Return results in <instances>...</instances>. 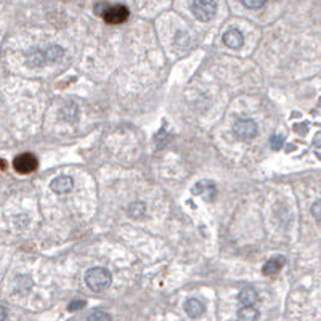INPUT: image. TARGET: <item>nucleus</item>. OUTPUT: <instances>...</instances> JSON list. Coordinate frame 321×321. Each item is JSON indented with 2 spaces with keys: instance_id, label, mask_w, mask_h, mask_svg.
I'll list each match as a JSON object with an SVG mask.
<instances>
[{
  "instance_id": "1",
  "label": "nucleus",
  "mask_w": 321,
  "mask_h": 321,
  "mask_svg": "<svg viewBox=\"0 0 321 321\" xmlns=\"http://www.w3.org/2000/svg\"><path fill=\"white\" fill-rule=\"evenodd\" d=\"M113 283V275L110 270L103 267H93L85 273V284L90 291L93 292H103L106 291Z\"/></svg>"
},
{
  "instance_id": "2",
  "label": "nucleus",
  "mask_w": 321,
  "mask_h": 321,
  "mask_svg": "<svg viewBox=\"0 0 321 321\" xmlns=\"http://www.w3.org/2000/svg\"><path fill=\"white\" fill-rule=\"evenodd\" d=\"M191 13L199 21H210L217 13L216 0H194L191 4Z\"/></svg>"
},
{
  "instance_id": "3",
  "label": "nucleus",
  "mask_w": 321,
  "mask_h": 321,
  "mask_svg": "<svg viewBox=\"0 0 321 321\" xmlns=\"http://www.w3.org/2000/svg\"><path fill=\"white\" fill-rule=\"evenodd\" d=\"M259 134V127L251 119H240L235 122L233 126V135L240 140V142H249V140L256 138Z\"/></svg>"
},
{
  "instance_id": "4",
  "label": "nucleus",
  "mask_w": 321,
  "mask_h": 321,
  "mask_svg": "<svg viewBox=\"0 0 321 321\" xmlns=\"http://www.w3.org/2000/svg\"><path fill=\"white\" fill-rule=\"evenodd\" d=\"M39 167V161L32 153H23L20 156H16L13 161V169L21 175L32 174Z\"/></svg>"
},
{
  "instance_id": "5",
  "label": "nucleus",
  "mask_w": 321,
  "mask_h": 321,
  "mask_svg": "<svg viewBox=\"0 0 321 321\" xmlns=\"http://www.w3.org/2000/svg\"><path fill=\"white\" fill-rule=\"evenodd\" d=\"M129 18V8L124 5H110L108 10L104 12L103 15V20L108 23V24H121L127 21Z\"/></svg>"
},
{
  "instance_id": "6",
  "label": "nucleus",
  "mask_w": 321,
  "mask_h": 321,
  "mask_svg": "<svg viewBox=\"0 0 321 321\" xmlns=\"http://www.w3.org/2000/svg\"><path fill=\"white\" fill-rule=\"evenodd\" d=\"M50 188H52V191L56 193V194H68V193L72 191L74 182H72V178L68 177V175H60L55 180H52Z\"/></svg>"
},
{
  "instance_id": "7",
  "label": "nucleus",
  "mask_w": 321,
  "mask_h": 321,
  "mask_svg": "<svg viewBox=\"0 0 321 321\" xmlns=\"http://www.w3.org/2000/svg\"><path fill=\"white\" fill-rule=\"evenodd\" d=\"M222 39H224V44H225L228 48H233V50H238V48H241L243 44H244V36H243L238 29H230V31H227Z\"/></svg>"
},
{
  "instance_id": "8",
  "label": "nucleus",
  "mask_w": 321,
  "mask_h": 321,
  "mask_svg": "<svg viewBox=\"0 0 321 321\" xmlns=\"http://www.w3.org/2000/svg\"><path fill=\"white\" fill-rule=\"evenodd\" d=\"M60 114L64 122H68V124H76L80 116V110H79L77 103H66L61 108Z\"/></svg>"
},
{
  "instance_id": "9",
  "label": "nucleus",
  "mask_w": 321,
  "mask_h": 321,
  "mask_svg": "<svg viewBox=\"0 0 321 321\" xmlns=\"http://www.w3.org/2000/svg\"><path fill=\"white\" fill-rule=\"evenodd\" d=\"M26 63L31 68H40L47 63L45 50H40V48H32L26 53Z\"/></svg>"
},
{
  "instance_id": "10",
  "label": "nucleus",
  "mask_w": 321,
  "mask_h": 321,
  "mask_svg": "<svg viewBox=\"0 0 321 321\" xmlns=\"http://www.w3.org/2000/svg\"><path fill=\"white\" fill-rule=\"evenodd\" d=\"M238 300H240V303L243 307L256 305L257 300H259V294H257L256 289H254V287L248 286V287H244V289H241L240 295H238Z\"/></svg>"
},
{
  "instance_id": "11",
  "label": "nucleus",
  "mask_w": 321,
  "mask_h": 321,
  "mask_svg": "<svg viewBox=\"0 0 321 321\" xmlns=\"http://www.w3.org/2000/svg\"><path fill=\"white\" fill-rule=\"evenodd\" d=\"M284 263H286V260H284V257H281V256H278V257H273V259L267 260L265 265H263V275H265V276H273V275H276L278 271L284 267Z\"/></svg>"
},
{
  "instance_id": "12",
  "label": "nucleus",
  "mask_w": 321,
  "mask_h": 321,
  "mask_svg": "<svg viewBox=\"0 0 321 321\" xmlns=\"http://www.w3.org/2000/svg\"><path fill=\"white\" fill-rule=\"evenodd\" d=\"M185 311L188 313V316L191 318H199L202 313H204V303L199 300V299H188L185 302Z\"/></svg>"
},
{
  "instance_id": "13",
  "label": "nucleus",
  "mask_w": 321,
  "mask_h": 321,
  "mask_svg": "<svg viewBox=\"0 0 321 321\" xmlns=\"http://www.w3.org/2000/svg\"><path fill=\"white\" fill-rule=\"evenodd\" d=\"M127 213L132 217V219H135V220H140V219H143L146 216V204L142 202V201H137V202H132L129 205V209H127Z\"/></svg>"
},
{
  "instance_id": "14",
  "label": "nucleus",
  "mask_w": 321,
  "mask_h": 321,
  "mask_svg": "<svg viewBox=\"0 0 321 321\" xmlns=\"http://www.w3.org/2000/svg\"><path fill=\"white\" fill-rule=\"evenodd\" d=\"M204 193H210L213 196L216 194V185H213L212 182H209V180H201V182H197L193 186V194L201 196Z\"/></svg>"
},
{
  "instance_id": "15",
  "label": "nucleus",
  "mask_w": 321,
  "mask_h": 321,
  "mask_svg": "<svg viewBox=\"0 0 321 321\" xmlns=\"http://www.w3.org/2000/svg\"><path fill=\"white\" fill-rule=\"evenodd\" d=\"M15 286H16V291H18L20 294H28L31 291V287H32V279L28 276V275H20V276H16L15 279Z\"/></svg>"
},
{
  "instance_id": "16",
  "label": "nucleus",
  "mask_w": 321,
  "mask_h": 321,
  "mask_svg": "<svg viewBox=\"0 0 321 321\" xmlns=\"http://www.w3.org/2000/svg\"><path fill=\"white\" fill-rule=\"evenodd\" d=\"M238 318H240L241 321H256V319L260 318V313H259V310L254 308V305L243 307L240 311H238Z\"/></svg>"
},
{
  "instance_id": "17",
  "label": "nucleus",
  "mask_w": 321,
  "mask_h": 321,
  "mask_svg": "<svg viewBox=\"0 0 321 321\" xmlns=\"http://www.w3.org/2000/svg\"><path fill=\"white\" fill-rule=\"evenodd\" d=\"M45 56H47V61H58L64 56V48L60 45H50L45 50Z\"/></svg>"
},
{
  "instance_id": "18",
  "label": "nucleus",
  "mask_w": 321,
  "mask_h": 321,
  "mask_svg": "<svg viewBox=\"0 0 321 321\" xmlns=\"http://www.w3.org/2000/svg\"><path fill=\"white\" fill-rule=\"evenodd\" d=\"M284 145V138L281 135H271L270 138V148L273 151H279Z\"/></svg>"
},
{
  "instance_id": "19",
  "label": "nucleus",
  "mask_w": 321,
  "mask_h": 321,
  "mask_svg": "<svg viewBox=\"0 0 321 321\" xmlns=\"http://www.w3.org/2000/svg\"><path fill=\"white\" fill-rule=\"evenodd\" d=\"M241 2L246 8H249V10H259V8L265 5L267 0H241Z\"/></svg>"
},
{
  "instance_id": "20",
  "label": "nucleus",
  "mask_w": 321,
  "mask_h": 321,
  "mask_svg": "<svg viewBox=\"0 0 321 321\" xmlns=\"http://www.w3.org/2000/svg\"><path fill=\"white\" fill-rule=\"evenodd\" d=\"M88 319L90 321H100V319L104 321V319H111V315L106 313V311H103V310H95L88 315Z\"/></svg>"
},
{
  "instance_id": "21",
  "label": "nucleus",
  "mask_w": 321,
  "mask_h": 321,
  "mask_svg": "<svg viewBox=\"0 0 321 321\" xmlns=\"http://www.w3.org/2000/svg\"><path fill=\"white\" fill-rule=\"evenodd\" d=\"M310 212H311V216H313V219H316L318 222H321V199H318V201L313 202Z\"/></svg>"
},
{
  "instance_id": "22",
  "label": "nucleus",
  "mask_w": 321,
  "mask_h": 321,
  "mask_svg": "<svg viewBox=\"0 0 321 321\" xmlns=\"http://www.w3.org/2000/svg\"><path fill=\"white\" fill-rule=\"evenodd\" d=\"M108 4L106 2H98V4H95V7H93V12H95V15H98V16H103L104 15V12L108 10Z\"/></svg>"
},
{
  "instance_id": "23",
  "label": "nucleus",
  "mask_w": 321,
  "mask_h": 321,
  "mask_svg": "<svg viewBox=\"0 0 321 321\" xmlns=\"http://www.w3.org/2000/svg\"><path fill=\"white\" fill-rule=\"evenodd\" d=\"M82 307H85V300H72L68 305V310L69 311H76V310H80Z\"/></svg>"
},
{
  "instance_id": "24",
  "label": "nucleus",
  "mask_w": 321,
  "mask_h": 321,
  "mask_svg": "<svg viewBox=\"0 0 321 321\" xmlns=\"http://www.w3.org/2000/svg\"><path fill=\"white\" fill-rule=\"evenodd\" d=\"M5 318H7V311H5V308H4V307H0V321L5 319Z\"/></svg>"
},
{
  "instance_id": "25",
  "label": "nucleus",
  "mask_w": 321,
  "mask_h": 321,
  "mask_svg": "<svg viewBox=\"0 0 321 321\" xmlns=\"http://www.w3.org/2000/svg\"><path fill=\"white\" fill-rule=\"evenodd\" d=\"M7 169V162L4 159H0V170H5Z\"/></svg>"
}]
</instances>
